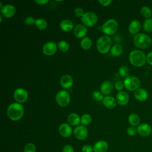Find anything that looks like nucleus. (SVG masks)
Segmentation results:
<instances>
[{
    "mask_svg": "<svg viewBox=\"0 0 152 152\" xmlns=\"http://www.w3.org/2000/svg\"><path fill=\"white\" fill-rule=\"evenodd\" d=\"M123 52V48L119 44L113 45L110 49L111 54L114 56H118L122 54Z\"/></svg>",
    "mask_w": 152,
    "mask_h": 152,
    "instance_id": "nucleus-28",
    "label": "nucleus"
},
{
    "mask_svg": "<svg viewBox=\"0 0 152 152\" xmlns=\"http://www.w3.org/2000/svg\"><path fill=\"white\" fill-rule=\"evenodd\" d=\"M146 62L148 64L152 65V51L146 55Z\"/></svg>",
    "mask_w": 152,
    "mask_h": 152,
    "instance_id": "nucleus-43",
    "label": "nucleus"
},
{
    "mask_svg": "<svg viewBox=\"0 0 152 152\" xmlns=\"http://www.w3.org/2000/svg\"><path fill=\"white\" fill-rule=\"evenodd\" d=\"M62 152H74V150L71 145L66 144L63 147Z\"/></svg>",
    "mask_w": 152,
    "mask_h": 152,
    "instance_id": "nucleus-41",
    "label": "nucleus"
},
{
    "mask_svg": "<svg viewBox=\"0 0 152 152\" xmlns=\"http://www.w3.org/2000/svg\"><path fill=\"white\" fill-rule=\"evenodd\" d=\"M118 22L113 18L109 19L105 21L102 26V30L106 36H110L116 33L118 28Z\"/></svg>",
    "mask_w": 152,
    "mask_h": 152,
    "instance_id": "nucleus-5",
    "label": "nucleus"
},
{
    "mask_svg": "<svg viewBox=\"0 0 152 152\" xmlns=\"http://www.w3.org/2000/svg\"><path fill=\"white\" fill-rule=\"evenodd\" d=\"M92 97L94 100H96L97 102L102 101L104 98L103 94L101 92L97 91V90L93 91V93L92 94Z\"/></svg>",
    "mask_w": 152,
    "mask_h": 152,
    "instance_id": "nucleus-34",
    "label": "nucleus"
},
{
    "mask_svg": "<svg viewBox=\"0 0 152 152\" xmlns=\"http://www.w3.org/2000/svg\"><path fill=\"white\" fill-rule=\"evenodd\" d=\"M70 95L69 93L65 90H59L56 94L55 100L57 104L61 107H66L70 103Z\"/></svg>",
    "mask_w": 152,
    "mask_h": 152,
    "instance_id": "nucleus-6",
    "label": "nucleus"
},
{
    "mask_svg": "<svg viewBox=\"0 0 152 152\" xmlns=\"http://www.w3.org/2000/svg\"><path fill=\"white\" fill-rule=\"evenodd\" d=\"M130 63L135 66H142L146 62V55L140 50H134L131 51L129 55Z\"/></svg>",
    "mask_w": 152,
    "mask_h": 152,
    "instance_id": "nucleus-2",
    "label": "nucleus"
},
{
    "mask_svg": "<svg viewBox=\"0 0 152 152\" xmlns=\"http://www.w3.org/2000/svg\"><path fill=\"white\" fill-rule=\"evenodd\" d=\"M129 69L125 65H122L119 68V74L123 77H127L129 76Z\"/></svg>",
    "mask_w": 152,
    "mask_h": 152,
    "instance_id": "nucleus-33",
    "label": "nucleus"
},
{
    "mask_svg": "<svg viewBox=\"0 0 152 152\" xmlns=\"http://www.w3.org/2000/svg\"><path fill=\"white\" fill-rule=\"evenodd\" d=\"M98 17L96 13L92 11H88L84 13L81 18V21L83 25L86 27H93L97 22Z\"/></svg>",
    "mask_w": 152,
    "mask_h": 152,
    "instance_id": "nucleus-7",
    "label": "nucleus"
},
{
    "mask_svg": "<svg viewBox=\"0 0 152 152\" xmlns=\"http://www.w3.org/2000/svg\"><path fill=\"white\" fill-rule=\"evenodd\" d=\"M141 14L142 16L146 19L150 18L152 15V11L148 7L143 6L141 9Z\"/></svg>",
    "mask_w": 152,
    "mask_h": 152,
    "instance_id": "nucleus-29",
    "label": "nucleus"
},
{
    "mask_svg": "<svg viewBox=\"0 0 152 152\" xmlns=\"http://www.w3.org/2000/svg\"><path fill=\"white\" fill-rule=\"evenodd\" d=\"M143 29L146 32L152 31V18L145 19L143 23Z\"/></svg>",
    "mask_w": 152,
    "mask_h": 152,
    "instance_id": "nucleus-31",
    "label": "nucleus"
},
{
    "mask_svg": "<svg viewBox=\"0 0 152 152\" xmlns=\"http://www.w3.org/2000/svg\"><path fill=\"white\" fill-rule=\"evenodd\" d=\"M57 46L61 51L64 52L68 51L69 48V45L68 43L65 40H61L58 42V43H57Z\"/></svg>",
    "mask_w": 152,
    "mask_h": 152,
    "instance_id": "nucleus-32",
    "label": "nucleus"
},
{
    "mask_svg": "<svg viewBox=\"0 0 152 152\" xmlns=\"http://www.w3.org/2000/svg\"><path fill=\"white\" fill-rule=\"evenodd\" d=\"M93 147H92L89 144H86L82 147L83 152H93Z\"/></svg>",
    "mask_w": 152,
    "mask_h": 152,
    "instance_id": "nucleus-40",
    "label": "nucleus"
},
{
    "mask_svg": "<svg viewBox=\"0 0 152 152\" xmlns=\"http://www.w3.org/2000/svg\"><path fill=\"white\" fill-rule=\"evenodd\" d=\"M141 29V23L137 20L131 21L128 26V30L132 34H137Z\"/></svg>",
    "mask_w": 152,
    "mask_h": 152,
    "instance_id": "nucleus-20",
    "label": "nucleus"
},
{
    "mask_svg": "<svg viewBox=\"0 0 152 152\" xmlns=\"http://www.w3.org/2000/svg\"><path fill=\"white\" fill-rule=\"evenodd\" d=\"M112 39L108 36H102L97 40L96 47L97 50L102 54L107 53L111 49Z\"/></svg>",
    "mask_w": 152,
    "mask_h": 152,
    "instance_id": "nucleus-4",
    "label": "nucleus"
},
{
    "mask_svg": "<svg viewBox=\"0 0 152 152\" xmlns=\"http://www.w3.org/2000/svg\"><path fill=\"white\" fill-rule=\"evenodd\" d=\"M60 85L64 89H68L73 85L72 77L68 74H65L60 79Z\"/></svg>",
    "mask_w": 152,
    "mask_h": 152,
    "instance_id": "nucleus-14",
    "label": "nucleus"
},
{
    "mask_svg": "<svg viewBox=\"0 0 152 152\" xmlns=\"http://www.w3.org/2000/svg\"><path fill=\"white\" fill-rule=\"evenodd\" d=\"M80 46L84 50H88L92 46V40L88 37H85L81 40Z\"/></svg>",
    "mask_w": 152,
    "mask_h": 152,
    "instance_id": "nucleus-26",
    "label": "nucleus"
},
{
    "mask_svg": "<svg viewBox=\"0 0 152 152\" xmlns=\"http://www.w3.org/2000/svg\"><path fill=\"white\" fill-rule=\"evenodd\" d=\"M34 25L36 27V28H38L39 30H43L47 28L48 22L45 19L42 18H39L36 20Z\"/></svg>",
    "mask_w": 152,
    "mask_h": 152,
    "instance_id": "nucleus-27",
    "label": "nucleus"
},
{
    "mask_svg": "<svg viewBox=\"0 0 152 152\" xmlns=\"http://www.w3.org/2000/svg\"><path fill=\"white\" fill-rule=\"evenodd\" d=\"M87 27L83 24H78L74 30V34L75 37L78 39L81 38L82 39L83 38L85 37L86 35L87 34Z\"/></svg>",
    "mask_w": 152,
    "mask_h": 152,
    "instance_id": "nucleus-15",
    "label": "nucleus"
},
{
    "mask_svg": "<svg viewBox=\"0 0 152 152\" xmlns=\"http://www.w3.org/2000/svg\"><path fill=\"white\" fill-rule=\"evenodd\" d=\"M116 100L117 103L121 106L126 105L129 101V95L124 91H119L116 96Z\"/></svg>",
    "mask_w": 152,
    "mask_h": 152,
    "instance_id": "nucleus-16",
    "label": "nucleus"
},
{
    "mask_svg": "<svg viewBox=\"0 0 152 152\" xmlns=\"http://www.w3.org/2000/svg\"><path fill=\"white\" fill-rule=\"evenodd\" d=\"M57 44L52 41L45 43L42 48L43 53L46 56H52L54 55L57 50Z\"/></svg>",
    "mask_w": 152,
    "mask_h": 152,
    "instance_id": "nucleus-10",
    "label": "nucleus"
},
{
    "mask_svg": "<svg viewBox=\"0 0 152 152\" xmlns=\"http://www.w3.org/2000/svg\"><path fill=\"white\" fill-rule=\"evenodd\" d=\"M24 152H36V147L34 144L28 143L24 148Z\"/></svg>",
    "mask_w": 152,
    "mask_h": 152,
    "instance_id": "nucleus-35",
    "label": "nucleus"
},
{
    "mask_svg": "<svg viewBox=\"0 0 152 152\" xmlns=\"http://www.w3.org/2000/svg\"><path fill=\"white\" fill-rule=\"evenodd\" d=\"M126 132L129 136H134L137 133V129L135 128V126H131L128 128Z\"/></svg>",
    "mask_w": 152,
    "mask_h": 152,
    "instance_id": "nucleus-38",
    "label": "nucleus"
},
{
    "mask_svg": "<svg viewBox=\"0 0 152 152\" xmlns=\"http://www.w3.org/2000/svg\"><path fill=\"white\" fill-rule=\"evenodd\" d=\"M35 21H36V20L33 17L28 16V17H27L24 19V23L25 25L30 26H32L33 24H34Z\"/></svg>",
    "mask_w": 152,
    "mask_h": 152,
    "instance_id": "nucleus-36",
    "label": "nucleus"
},
{
    "mask_svg": "<svg viewBox=\"0 0 152 152\" xmlns=\"http://www.w3.org/2000/svg\"><path fill=\"white\" fill-rule=\"evenodd\" d=\"M34 2L39 5H45L46 3H48L49 2V1L48 0H36Z\"/></svg>",
    "mask_w": 152,
    "mask_h": 152,
    "instance_id": "nucleus-44",
    "label": "nucleus"
},
{
    "mask_svg": "<svg viewBox=\"0 0 152 152\" xmlns=\"http://www.w3.org/2000/svg\"><path fill=\"white\" fill-rule=\"evenodd\" d=\"M103 105L109 109H114L116 106V100L113 96H105L102 100Z\"/></svg>",
    "mask_w": 152,
    "mask_h": 152,
    "instance_id": "nucleus-19",
    "label": "nucleus"
},
{
    "mask_svg": "<svg viewBox=\"0 0 152 152\" xmlns=\"http://www.w3.org/2000/svg\"><path fill=\"white\" fill-rule=\"evenodd\" d=\"M80 120L81 118L75 113H70L67 118L68 122L72 126H78V124L80 123Z\"/></svg>",
    "mask_w": 152,
    "mask_h": 152,
    "instance_id": "nucleus-24",
    "label": "nucleus"
},
{
    "mask_svg": "<svg viewBox=\"0 0 152 152\" xmlns=\"http://www.w3.org/2000/svg\"><path fill=\"white\" fill-rule=\"evenodd\" d=\"M128 122L131 126H138L140 122V118L136 113H131L128 116Z\"/></svg>",
    "mask_w": 152,
    "mask_h": 152,
    "instance_id": "nucleus-25",
    "label": "nucleus"
},
{
    "mask_svg": "<svg viewBox=\"0 0 152 152\" xmlns=\"http://www.w3.org/2000/svg\"><path fill=\"white\" fill-rule=\"evenodd\" d=\"M24 112V110L23 105L17 102L10 104L7 110L8 117L13 121L20 120L23 117Z\"/></svg>",
    "mask_w": 152,
    "mask_h": 152,
    "instance_id": "nucleus-1",
    "label": "nucleus"
},
{
    "mask_svg": "<svg viewBox=\"0 0 152 152\" xmlns=\"http://www.w3.org/2000/svg\"><path fill=\"white\" fill-rule=\"evenodd\" d=\"M134 45L140 49H147L149 48L152 43L150 36L143 33H138L135 35L133 39Z\"/></svg>",
    "mask_w": 152,
    "mask_h": 152,
    "instance_id": "nucleus-3",
    "label": "nucleus"
},
{
    "mask_svg": "<svg viewBox=\"0 0 152 152\" xmlns=\"http://www.w3.org/2000/svg\"><path fill=\"white\" fill-rule=\"evenodd\" d=\"M124 87V83H122L121 81H118L115 83V88L116 90H118V91H121L123 90Z\"/></svg>",
    "mask_w": 152,
    "mask_h": 152,
    "instance_id": "nucleus-39",
    "label": "nucleus"
},
{
    "mask_svg": "<svg viewBox=\"0 0 152 152\" xmlns=\"http://www.w3.org/2000/svg\"><path fill=\"white\" fill-rule=\"evenodd\" d=\"M124 84L125 88L129 91H135L140 86V80L134 76H128L124 81Z\"/></svg>",
    "mask_w": 152,
    "mask_h": 152,
    "instance_id": "nucleus-8",
    "label": "nucleus"
},
{
    "mask_svg": "<svg viewBox=\"0 0 152 152\" xmlns=\"http://www.w3.org/2000/svg\"><path fill=\"white\" fill-rule=\"evenodd\" d=\"M16 12L15 7L12 4H6L1 10V15L5 18L13 17Z\"/></svg>",
    "mask_w": 152,
    "mask_h": 152,
    "instance_id": "nucleus-12",
    "label": "nucleus"
},
{
    "mask_svg": "<svg viewBox=\"0 0 152 152\" xmlns=\"http://www.w3.org/2000/svg\"><path fill=\"white\" fill-rule=\"evenodd\" d=\"M60 135L65 138H68L71 136L72 134V128L70 125L64 123L59 125L58 129Z\"/></svg>",
    "mask_w": 152,
    "mask_h": 152,
    "instance_id": "nucleus-17",
    "label": "nucleus"
},
{
    "mask_svg": "<svg viewBox=\"0 0 152 152\" xmlns=\"http://www.w3.org/2000/svg\"><path fill=\"white\" fill-rule=\"evenodd\" d=\"M137 132L140 135L144 137H148L152 132L151 127L150 125L146 123H142L140 124L137 128Z\"/></svg>",
    "mask_w": 152,
    "mask_h": 152,
    "instance_id": "nucleus-13",
    "label": "nucleus"
},
{
    "mask_svg": "<svg viewBox=\"0 0 152 152\" xmlns=\"http://www.w3.org/2000/svg\"><path fill=\"white\" fill-rule=\"evenodd\" d=\"M91 116L88 113H85L81 116L80 123L83 126H87L89 125L91 122Z\"/></svg>",
    "mask_w": 152,
    "mask_h": 152,
    "instance_id": "nucleus-30",
    "label": "nucleus"
},
{
    "mask_svg": "<svg viewBox=\"0 0 152 152\" xmlns=\"http://www.w3.org/2000/svg\"><path fill=\"white\" fill-rule=\"evenodd\" d=\"M108 144L104 140L99 141L93 145V151L94 152H106Z\"/></svg>",
    "mask_w": 152,
    "mask_h": 152,
    "instance_id": "nucleus-22",
    "label": "nucleus"
},
{
    "mask_svg": "<svg viewBox=\"0 0 152 152\" xmlns=\"http://www.w3.org/2000/svg\"><path fill=\"white\" fill-rule=\"evenodd\" d=\"M98 2L103 7H107L112 2V0H99Z\"/></svg>",
    "mask_w": 152,
    "mask_h": 152,
    "instance_id": "nucleus-42",
    "label": "nucleus"
},
{
    "mask_svg": "<svg viewBox=\"0 0 152 152\" xmlns=\"http://www.w3.org/2000/svg\"><path fill=\"white\" fill-rule=\"evenodd\" d=\"M13 96L16 102L21 104L25 103L27 100L28 95L27 91L25 89L23 88H18L14 91Z\"/></svg>",
    "mask_w": 152,
    "mask_h": 152,
    "instance_id": "nucleus-9",
    "label": "nucleus"
},
{
    "mask_svg": "<svg viewBox=\"0 0 152 152\" xmlns=\"http://www.w3.org/2000/svg\"><path fill=\"white\" fill-rule=\"evenodd\" d=\"M59 27L62 30L68 32L72 30L74 27V24L72 21H71L70 20L64 19L60 22Z\"/></svg>",
    "mask_w": 152,
    "mask_h": 152,
    "instance_id": "nucleus-23",
    "label": "nucleus"
},
{
    "mask_svg": "<svg viewBox=\"0 0 152 152\" xmlns=\"http://www.w3.org/2000/svg\"><path fill=\"white\" fill-rule=\"evenodd\" d=\"M84 10L80 7H77L74 9V14L75 15V17H82L83 16V15L84 14Z\"/></svg>",
    "mask_w": 152,
    "mask_h": 152,
    "instance_id": "nucleus-37",
    "label": "nucleus"
},
{
    "mask_svg": "<svg viewBox=\"0 0 152 152\" xmlns=\"http://www.w3.org/2000/svg\"><path fill=\"white\" fill-rule=\"evenodd\" d=\"M113 88V86L112 83L108 80L103 81L100 87V92L106 96H109V94L112 92Z\"/></svg>",
    "mask_w": 152,
    "mask_h": 152,
    "instance_id": "nucleus-18",
    "label": "nucleus"
},
{
    "mask_svg": "<svg viewBox=\"0 0 152 152\" xmlns=\"http://www.w3.org/2000/svg\"><path fill=\"white\" fill-rule=\"evenodd\" d=\"M148 92L147 90L142 88H139L134 92L135 98L140 102H143L148 98Z\"/></svg>",
    "mask_w": 152,
    "mask_h": 152,
    "instance_id": "nucleus-21",
    "label": "nucleus"
},
{
    "mask_svg": "<svg viewBox=\"0 0 152 152\" xmlns=\"http://www.w3.org/2000/svg\"><path fill=\"white\" fill-rule=\"evenodd\" d=\"M74 134L78 140H84L88 135V131L85 126L78 125L75 128L74 130Z\"/></svg>",
    "mask_w": 152,
    "mask_h": 152,
    "instance_id": "nucleus-11",
    "label": "nucleus"
}]
</instances>
